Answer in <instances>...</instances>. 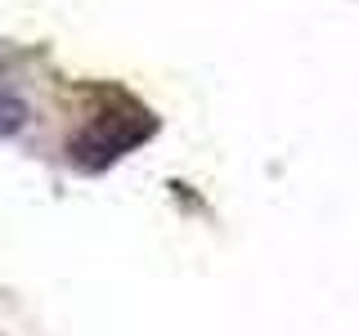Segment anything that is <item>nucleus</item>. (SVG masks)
I'll list each match as a JSON object with an SVG mask.
<instances>
[{"label": "nucleus", "instance_id": "f257e3e1", "mask_svg": "<svg viewBox=\"0 0 359 336\" xmlns=\"http://www.w3.org/2000/svg\"><path fill=\"white\" fill-rule=\"evenodd\" d=\"M149 130H153L149 117H140V112H108V117H99L95 126L72 144V153H76V162H86V166H104L112 157L130 153Z\"/></svg>", "mask_w": 359, "mask_h": 336}, {"label": "nucleus", "instance_id": "f03ea898", "mask_svg": "<svg viewBox=\"0 0 359 336\" xmlns=\"http://www.w3.org/2000/svg\"><path fill=\"white\" fill-rule=\"evenodd\" d=\"M22 117H27V108L18 104V99H9V94H0V134H9V130H18L22 126Z\"/></svg>", "mask_w": 359, "mask_h": 336}]
</instances>
